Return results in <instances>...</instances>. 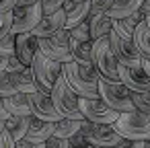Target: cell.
Returning <instances> with one entry per match:
<instances>
[{
	"label": "cell",
	"instance_id": "6da1fadb",
	"mask_svg": "<svg viewBox=\"0 0 150 148\" xmlns=\"http://www.w3.org/2000/svg\"><path fill=\"white\" fill-rule=\"evenodd\" d=\"M62 74L66 76L68 84L78 97L86 99L99 97V72L95 64H78L72 60L62 64Z\"/></svg>",
	"mask_w": 150,
	"mask_h": 148
},
{
	"label": "cell",
	"instance_id": "7a4b0ae2",
	"mask_svg": "<svg viewBox=\"0 0 150 148\" xmlns=\"http://www.w3.org/2000/svg\"><path fill=\"white\" fill-rule=\"evenodd\" d=\"M99 99H101L107 107L115 109L117 113L136 111L132 91H129L121 80H111V78L99 76Z\"/></svg>",
	"mask_w": 150,
	"mask_h": 148
},
{
	"label": "cell",
	"instance_id": "3957f363",
	"mask_svg": "<svg viewBox=\"0 0 150 148\" xmlns=\"http://www.w3.org/2000/svg\"><path fill=\"white\" fill-rule=\"evenodd\" d=\"M52 101L56 105V109L62 113V117H68V119H78L82 121L84 115L78 107V95L72 91V86L68 84L66 76L60 74L52 86Z\"/></svg>",
	"mask_w": 150,
	"mask_h": 148
},
{
	"label": "cell",
	"instance_id": "277c9868",
	"mask_svg": "<svg viewBox=\"0 0 150 148\" xmlns=\"http://www.w3.org/2000/svg\"><path fill=\"white\" fill-rule=\"evenodd\" d=\"M121 138L129 140H148L150 138V115L142 111H125L111 123Z\"/></svg>",
	"mask_w": 150,
	"mask_h": 148
},
{
	"label": "cell",
	"instance_id": "5b68a950",
	"mask_svg": "<svg viewBox=\"0 0 150 148\" xmlns=\"http://www.w3.org/2000/svg\"><path fill=\"white\" fill-rule=\"evenodd\" d=\"M31 72H33V80L37 84V91L43 95H52V86H54L56 78L62 74V62L50 60L37 50L33 56V62H31Z\"/></svg>",
	"mask_w": 150,
	"mask_h": 148
},
{
	"label": "cell",
	"instance_id": "8992f818",
	"mask_svg": "<svg viewBox=\"0 0 150 148\" xmlns=\"http://www.w3.org/2000/svg\"><path fill=\"white\" fill-rule=\"evenodd\" d=\"M93 64H95L99 76H105V78H111V80H119V62H117L115 52L111 50L109 37L93 41Z\"/></svg>",
	"mask_w": 150,
	"mask_h": 148
},
{
	"label": "cell",
	"instance_id": "52a82bcc",
	"mask_svg": "<svg viewBox=\"0 0 150 148\" xmlns=\"http://www.w3.org/2000/svg\"><path fill=\"white\" fill-rule=\"evenodd\" d=\"M80 134L86 138L88 144H93L95 148H113L117 146L123 138L115 132V127L111 123H93L88 119H82V127Z\"/></svg>",
	"mask_w": 150,
	"mask_h": 148
},
{
	"label": "cell",
	"instance_id": "ba28073f",
	"mask_svg": "<svg viewBox=\"0 0 150 148\" xmlns=\"http://www.w3.org/2000/svg\"><path fill=\"white\" fill-rule=\"evenodd\" d=\"M39 52L56 62H72V54H70V29H60L56 35L52 37H39Z\"/></svg>",
	"mask_w": 150,
	"mask_h": 148
},
{
	"label": "cell",
	"instance_id": "9c48e42d",
	"mask_svg": "<svg viewBox=\"0 0 150 148\" xmlns=\"http://www.w3.org/2000/svg\"><path fill=\"white\" fill-rule=\"evenodd\" d=\"M43 17V11H41V4L35 2V4H25V6H15L13 8V27H11V33L19 35V33H29L35 29V25L41 21Z\"/></svg>",
	"mask_w": 150,
	"mask_h": 148
},
{
	"label": "cell",
	"instance_id": "30bf717a",
	"mask_svg": "<svg viewBox=\"0 0 150 148\" xmlns=\"http://www.w3.org/2000/svg\"><path fill=\"white\" fill-rule=\"evenodd\" d=\"M78 107L84 115V119L93 121V123H113L119 113L111 107H107L99 97L95 99H86V97H78Z\"/></svg>",
	"mask_w": 150,
	"mask_h": 148
},
{
	"label": "cell",
	"instance_id": "8fae6325",
	"mask_svg": "<svg viewBox=\"0 0 150 148\" xmlns=\"http://www.w3.org/2000/svg\"><path fill=\"white\" fill-rule=\"evenodd\" d=\"M109 43H111V50L115 52L119 64H123V66H140V64H142V56L138 54V50H136V45H134V39H125V37L117 35V33L111 29V33H109Z\"/></svg>",
	"mask_w": 150,
	"mask_h": 148
},
{
	"label": "cell",
	"instance_id": "7c38bea8",
	"mask_svg": "<svg viewBox=\"0 0 150 148\" xmlns=\"http://www.w3.org/2000/svg\"><path fill=\"white\" fill-rule=\"evenodd\" d=\"M27 99H29L33 117H39V119H45V121H60V119H64L62 113L56 109V105L52 101V95H43V93L35 91V93H29Z\"/></svg>",
	"mask_w": 150,
	"mask_h": 148
},
{
	"label": "cell",
	"instance_id": "4fadbf2b",
	"mask_svg": "<svg viewBox=\"0 0 150 148\" xmlns=\"http://www.w3.org/2000/svg\"><path fill=\"white\" fill-rule=\"evenodd\" d=\"M119 80L132 93H148L150 91V76L140 66H123L119 64Z\"/></svg>",
	"mask_w": 150,
	"mask_h": 148
},
{
	"label": "cell",
	"instance_id": "5bb4252c",
	"mask_svg": "<svg viewBox=\"0 0 150 148\" xmlns=\"http://www.w3.org/2000/svg\"><path fill=\"white\" fill-rule=\"evenodd\" d=\"M64 27H66V13H64V8H60V11L52 13V15H43L41 21L35 25V29L31 33L37 39L39 37H52V35H56Z\"/></svg>",
	"mask_w": 150,
	"mask_h": 148
},
{
	"label": "cell",
	"instance_id": "9a60e30c",
	"mask_svg": "<svg viewBox=\"0 0 150 148\" xmlns=\"http://www.w3.org/2000/svg\"><path fill=\"white\" fill-rule=\"evenodd\" d=\"M62 8L66 13V29H72V27L88 21V15H91L88 0H64Z\"/></svg>",
	"mask_w": 150,
	"mask_h": 148
},
{
	"label": "cell",
	"instance_id": "2e32d148",
	"mask_svg": "<svg viewBox=\"0 0 150 148\" xmlns=\"http://www.w3.org/2000/svg\"><path fill=\"white\" fill-rule=\"evenodd\" d=\"M37 50H39V39H37L31 31L17 35V52H15V56H17L25 66H31L33 56H35Z\"/></svg>",
	"mask_w": 150,
	"mask_h": 148
},
{
	"label": "cell",
	"instance_id": "e0dca14e",
	"mask_svg": "<svg viewBox=\"0 0 150 148\" xmlns=\"http://www.w3.org/2000/svg\"><path fill=\"white\" fill-rule=\"evenodd\" d=\"M56 132V121H45V119H39V117H31V123H29V130L25 134L27 140L31 142H45L47 138H52Z\"/></svg>",
	"mask_w": 150,
	"mask_h": 148
},
{
	"label": "cell",
	"instance_id": "ac0fdd59",
	"mask_svg": "<svg viewBox=\"0 0 150 148\" xmlns=\"http://www.w3.org/2000/svg\"><path fill=\"white\" fill-rule=\"evenodd\" d=\"M144 19H146V17H144L142 11L132 13V15H127L125 19H113V31H115L117 35L125 37V39H134V31H136V27H138Z\"/></svg>",
	"mask_w": 150,
	"mask_h": 148
},
{
	"label": "cell",
	"instance_id": "d6986e66",
	"mask_svg": "<svg viewBox=\"0 0 150 148\" xmlns=\"http://www.w3.org/2000/svg\"><path fill=\"white\" fill-rule=\"evenodd\" d=\"M88 29H91V39H103V37H109L111 29H113V19L107 15V13H99V15H93L88 17Z\"/></svg>",
	"mask_w": 150,
	"mask_h": 148
},
{
	"label": "cell",
	"instance_id": "ffe728a7",
	"mask_svg": "<svg viewBox=\"0 0 150 148\" xmlns=\"http://www.w3.org/2000/svg\"><path fill=\"white\" fill-rule=\"evenodd\" d=\"M4 107L8 109L11 115H25V117H33L31 115V105L25 93H15L11 97H2Z\"/></svg>",
	"mask_w": 150,
	"mask_h": 148
},
{
	"label": "cell",
	"instance_id": "44dd1931",
	"mask_svg": "<svg viewBox=\"0 0 150 148\" xmlns=\"http://www.w3.org/2000/svg\"><path fill=\"white\" fill-rule=\"evenodd\" d=\"M134 45H136V50L142 58L150 60V27H148L146 19L134 31Z\"/></svg>",
	"mask_w": 150,
	"mask_h": 148
},
{
	"label": "cell",
	"instance_id": "7402d4cb",
	"mask_svg": "<svg viewBox=\"0 0 150 148\" xmlns=\"http://www.w3.org/2000/svg\"><path fill=\"white\" fill-rule=\"evenodd\" d=\"M142 0H113L111 6L107 8V15L111 19H125L127 15L140 11Z\"/></svg>",
	"mask_w": 150,
	"mask_h": 148
},
{
	"label": "cell",
	"instance_id": "603a6c76",
	"mask_svg": "<svg viewBox=\"0 0 150 148\" xmlns=\"http://www.w3.org/2000/svg\"><path fill=\"white\" fill-rule=\"evenodd\" d=\"M70 54L78 64H93V41H78L70 37Z\"/></svg>",
	"mask_w": 150,
	"mask_h": 148
},
{
	"label": "cell",
	"instance_id": "cb8c5ba5",
	"mask_svg": "<svg viewBox=\"0 0 150 148\" xmlns=\"http://www.w3.org/2000/svg\"><path fill=\"white\" fill-rule=\"evenodd\" d=\"M29 123H31V117H25V115H11L6 121H4V130L17 140H23L27 130H29Z\"/></svg>",
	"mask_w": 150,
	"mask_h": 148
},
{
	"label": "cell",
	"instance_id": "d4e9b609",
	"mask_svg": "<svg viewBox=\"0 0 150 148\" xmlns=\"http://www.w3.org/2000/svg\"><path fill=\"white\" fill-rule=\"evenodd\" d=\"M13 74V80H15V86H17V93H35L37 91V84L33 80V72H31V66L23 72H11Z\"/></svg>",
	"mask_w": 150,
	"mask_h": 148
},
{
	"label": "cell",
	"instance_id": "484cf974",
	"mask_svg": "<svg viewBox=\"0 0 150 148\" xmlns=\"http://www.w3.org/2000/svg\"><path fill=\"white\" fill-rule=\"evenodd\" d=\"M80 127H82V121L64 117V119L56 121V132H54V136H58V138H66V140H68V138H72L74 134H78Z\"/></svg>",
	"mask_w": 150,
	"mask_h": 148
},
{
	"label": "cell",
	"instance_id": "4316f807",
	"mask_svg": "<svg viewBox=\"0 0 150 148\" xmlns=\"http://www.w3.org/2000/svg\"><path fill=\"white\" fill-rule=\"evenodd\" d=\"M15 93H17V86H15L13 74L8 70H2L0 72V97H11Z\"/></svg>",
	"mask_w": 150,
	"mask_h": 148
},
{
	"label": "cell",
	"instance_id": "83f0119b",
	"mask_svg": "<svg viewBox=\"0 0 150 148\" xmlns=\"http://www.w3.org/2000/svg\"><path fill=\"white\" fill-rule=\"evenodd\" d=\"M15 52H17V35L8 33L6 37L0 39V56L11 58V56H15Z\"/></svg>",
	"mask_w": 150,
	"mask_h": 148
},
{
	"label": "cell",
	"instance_id": "f1b7e54d",
	"mask_svg": "<svg viewBox=\"0 0 150 148\" xmlns=\"http://www.w3.org/2000/svg\"><path fill=\"white\" fill-rule=\"evenodd\" d=\"M132 97H134L136 109L146 113V115H150V91L148 93H132Z\"/></svg>",
	"mask_w": 150,
	"mask_h": 148
},
{
	"label": "cell",
	"instance_id": "f546056e",
	"mask_svg": "<svg viewBox=\"0 0 150 148\" xmlns=\"http://www.w3.org/2000/svg\"><path fill=\"white\" fill-rule=\"evenodd\" d=\"M70 37H72V39H78V41H93V39H91V29H88V21H84V23L72 27V29H70Z\"/></svg>",
	"mask_w": 150,
	"mask_h": 148
},
{
	"label": "cell",
	"instance_id": "4dcf8cb0",
	"mask_svg": "<svg viewBox=\"0 0 150 148\" xmlns=\"http://www.w3.org/2000/svg\"><path fill=\"white\" fill-rule=\"evenodd\" d=\"M39 4H41L43 15H52L64 6V0H39Z\"/></svg>",
	"mask_w": 150,
	"mask_h": 148
},
{
	"label": "cell",
	"instance_id": "1f68e13d",
	"mask_svg": "<svg viewBox=\"0 0 150 148\" xmlns=\"http://www.w3.org/2000/svg\"><path fill=\"white\" fill-rule=\"evenodd\" d=\"M11 27H13V11L0 15V39L11 33Z\"/></svg>",
	"mask_w": 150,
	"mask_h": 148
},
{
	"label": "cell",
	"instance_id": "d6a6232c",
	"mask_svg": "<svg viewBox=\"0 0 150 148\" xmlns=\"http://www.w3.org/2000/svg\"><path fill=\"white\" fill-rule=\"evenodd\" d=\"M88 2H91V15L88 17H93L99 13H107V8L111 6L113 0H88Z\"/></svg>",
	"mask_w": 150,
	"mask_h": 148
},
{
	"label": "cell",
	"instance_id": "836d02e7",
	"mask_svg": "<svg viewBox=\"0 0 150 148\" xmlns=\"http://www.w3.org/2000/svg\"><path fill=\"white\" fill-rule=\"evenodd\" d=\"M68 148H95L93 144H88L86 142V138L78 132V134H74L72 138H68Z\"/></svg>",
	"mask_w": 150,
	"mask_h": 148
},
{
	"label": "cell",
	"instance_id": "e575fe53",
	"mask_svg": "<svg viewBox=\"0 0 150 148\" xmlns=\"http://www.w3.org/2000/svg\"><path fill=\"white\" fill-rule=\"evenodd\" d=\"M27 68H29V66H25L17 56H11V58H8V66H6L8 72H23V70H27Z\"/></svg>",
	"mask_w": 150,
	"mask_h": 148
},
{
	"label": "cell",
	"instance_id": "d590c367",
	"mask_svg": "<svg viewBox=\"0 0 150 148\" xmlns=\"http://www.w3.org/2000/svg\"><path fill=\"white\" fill-rule=\"evenodd\" d=\"M45 148H68V140H66V138L52 136V138L45 140Z\"/></svg>",
	"mask_w": 150,
	"mask_h": 148
},
{
	"label": "cell",
	"instance_id": "8d00e7d4",
	"mask_svg": "<svg viewBox=\"0 0 150 148\" xmlns=\"http://www.w3.org/2000/svg\"><path fill=\"white\" fill-rule=\"evenodd\" d=\"M15 148H45V142H31V140L23 138V140L15 142Z\"/></svg>",
	"mask_w": 150,
	"mask_h": 148
},
{
	"label": "cell",
	"instance_id": "74e56055",
	"mask_svg": "<svg viewBox=\"0 0 150 148\" xmlns=\"http://www.w3.org/2000/svg\"><path fill=\"white\" fill-rule=\"evenodd\" d=\"M0 148H15V138L6 130L0 132Z\"/></svg>",
	"mask_w": 150,
	"mask_h": 148
},
{
	"label": "cell",
	"instance_id": "f35d334b",
	"mask_svg": "<svg viewBox=\"0 0 150 148\" xmlns=\"http://www.w3.org/2000/svg\"><path fill=\"white\" fill-rule=\"evenodd\" d=\"M142 144H144V140H129V138H123L117 146H113V148H142Z\"/></svg>",
	"mask_w": 150,
	"mask_h": 148
},
{
	"label": "cell",
	"instance_id": "ab89813d",
	"mask_svg": "<svg viewBox=\"0 0 150 148\" xmlns=\"http://www.w3.org/2000/svg\"><path fill=\"white\" fill-rule=\"evenodd\" d=\"M17 4H19V0H0V15L11 13Z\"/></svg>",
	"mask_w": 150,
	"mask_h": 148
},
{
	"label": "cell",
	"instance_id": "60d3db41",
	"mask_svg": "<svg viewBox=\"0 0 150 148\" xmlns=\"http://www.w3.org/2000/svg\"><path fill=\"white\" fill-rule=\"evenodd\" d=\"M11 117V113H8V109L4 107V101H2V97H0V121H6Z\"/></svg>",
	"mask_w": 150,
	"mask_h": 148
},
{
	"label": "cell",
	"instance_id": "b9f144b4",
	"mask_svg": "<svg viewBox=\"0 0 150 148\" xmlns=\"http://www.w3.org/2000/svg\"><path fill=\"white\" fill-rule=\"evenodd\" d=\"M140 11L144 13V17H150V0H142V6Z\"/></svg>",
	"mask_w": 150,
	"mask_h": 148
},
{
	"label": "cell",
	"instance_id": "7bdbcfd3",
	"mask_svg": "<svg viewBox=\"0 0 150 148\" xmlns=\"http://www.w3.org/2000/svg\"><path fill=\"white\" fill-rule=\"evenodd\" d=\"M142 68H144V72L150 76V60H146V58H142Z\"/></svg>",
	"mask_w": 150,
	"mask_h": 148
},
{
	"label": "cell",
	"instance_id": "ee69618b",
	"mask_svg": "<svg viewBox=\"0 0 150 148\" xmlns=\"http://www.w3.org/2000/svg\"><path fill=\"white\" fill-rule=\"evenodd\" d=\"M6 66H8V58L0 56V72H2V70H6Z\"/></svg>",
	"mask_w": 150,
	"mask_h": 148
},
{
	"label": "cell",
	"instance_id": "f6af8a7d",
	"mask_svg": "<svg viewBox=\"0 0 150 148\" xmlns=\"http://www.w3.org/2000/svg\"><path fill=\"white\" fill-rule=\"evenodd\" d=\"M39 0H19V6H25V4H35Z\"/></svg>",
	"mask_w": 150,
	"mask_h": 148
},
{
	"label": "cell",
	"instance_id": "bcb514c9",
	"mask_svg": "<svg viewBox=\"0 0 150 148\" xmlns=\"http://www.w3.org/2000/svg\"><path fill=\"white\" fill-rule=\"evenodd\" d=\"M142 148H150V138H148V140H144V144H142Z\"/></svg>",
	"mask_w": 150,
	"mask_h": 148
},
{
	"label": "cell",
	"instance_id": "7dc6e473",
	"mask_svg": "<svg viewBox=\"0 0 150 148\" xmlns=\"http://www.w3.org/2000/svg\"><path fill=\"white\" fill-rule=\"evenodd\" d=\"M4 130V121H0V132H2Z\"/></svg>",
	"mask_w": 150,
	"mask_h": 148
},
{
	"label": "cell",
	"instance_id": "c3c4849f",
	"mask_svg": "<svg viewBox=\"0 0 150 148\" xmlns=\"http://www.w3.org/2000/svg\"><path fill=\"white\" fill-rule=\"evenodd\" d=\"M146 23H148V27H150V17H146Z\"/></svg>",
	"mask_w": 150,
	"mask_h": 148
}]
</instances>
